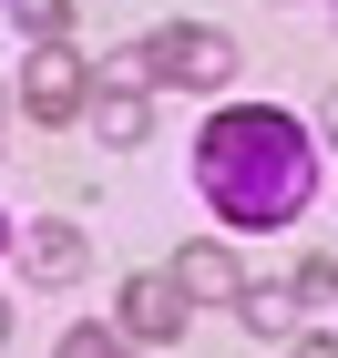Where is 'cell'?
Listing matches in <instances>:
<instances>
[{
  "instance_id": "6da1fadb",
  "label": "cell",
  "mask_w": 338,
  "mask_h": 358,
  "mask_svg": "<svg viewBox=\"0 0 338 358\" xmlns=\"http://www.w3.org/2000/svg\"><path fill=\"white\" fill-rule=\"evenodd\" d=\"M195 185L225 225H246V236H277V225L308 215L318 194V154H308V123L277 103H236L216 113L195 134Z\"/></svg>"
},
{
  "instance_id": "7a4b0ae2",
  "label": "cell",
  "mask_w": 338,
  "mask_h": 358,
  "mask_svg": "<svg viewBox=\"0 0 338 358\" xmlns=\"http://www.w3.org/2000/svg\"><path fill=\"white\" fill-rule=\"evenodd\" d=\"M21 113H31V123H72V113H92V62L72 52V41H31V62H21Z\"/></svg>"
},
{
  "instance_id": "3957f363",
  "label": "cell",
  "mask_w": 338,
  "mask_h": 358,
  "mask_svg": "<svg viewBox=\"0 0 338 358\" xmlns=\"http://www.w3.org/2000/svg\"><path fill=\"white\" fill-rule=\"evenodd\" d=\"M113 317H123V338H143V348L185 338V287H174V266H143V276H123Z\"/></svg>"
},
{
  "instance_id": "277c9868",
  "label": "cell",
  "mask_w": 338,
  "mask_h": 358,
  "mask_svg": "<svg viewBox=\"0 0 338 358\" xmlns=\"http://www.w3.org/2000/svg\"><path fill=\"white\" fill-rule=\"evenodd\" d=\"M154 52H164V83H185V92H216L225 72H236V41H225V31H205V21L154 31Z\"/></svg>"
},
{
  "instance_id": "5b68a950",
  "label": "cell",
  "mask_w": 338,
  "mask_h": 358,
  "mask_svg": "<svg viewBox=\"0 0 338 358\" xmlns=\"http://www.w3.org/2000/svg\"><path fill=\"white\" fill-rule=\"evenodd\" d=\"M174 287H185V307H236V297H246V266H236V246L195 236V246L174 256Z\"/></svg>"
},
{
  "instance_id": "8992f818",
  "label": "cell",
  "mask_w": 338,
  "mask_h": 358,
  "mask_svg": "<svg viewBox=\"0 0 338 358\" xmlns=\"http://www.w3.org/2000/svg\"><path fill=\"white\" fill-rule=\"evenodd\" d=\"M21 266L41 276V287H72V276L92 266V236L62 225V215H41V225H21Z\"/></svg>"
},
{
  "instance_id": "52a82bcc",
  "label": "cell",
  "mask_w": 338,
  "mask_h": 358,
  "mask_svg": "<svg viewBox=\"0 0 338 358\" xmlns=\"http://www.w3.org/2000/svg\"><path fill=\"white\" fill-rule=\"evenodd\" d=\"M92 134L123 154V143H143V134H154V103H143V92H103V83H92Z\"/></svg>"
},
{
  "instance_id": "ba28073f",
  "label": "cell",
  "mask_w": 338,
  "mask_h": 358,
  "mask_svg": "<svg viewBox=\"0 0 338 358\" xmlns=\"http://www.w3.org/2000/svg\"><path fill=\"white\" fill-rule=\"evenodd\" d=\"M92 83H103V92H154V83H164V52H154V41H123V52L92 62Z\"/></svg>"
},
{
  "instance_id": "9c48e42d",
  "label": "cell",
  "mask_w": 338,
  "mask_h": 358,
  "mask_svg": "<svg viewBox=\"0 0 338 358\" xmlns=\"http://www.w3.org/2000/svg\"><path fill=\"white\" fill-rule=\"evenodd\" d=\"M236 317H246V338H297V287H246Z\"/></svg>"
},
{
  "instance_id": "30bf717a",
  "label": "cell",
  "mask_w": 338,
  "mask_h": 358,
  "mask_svg": "<svg viewBox=\"0 0 338 358\" xmlns=\"http://www.w3.org/2000/svg\"><path fill=\"white\" fill-rule=\"evenodd\" d=\"M10 21H21L31 41H62V31H72V0H10Z\"/></svg>"
},
{
  "instance_id": "8fae6325",
  "label": "cell",
  "mask_w": 338,
  "mask_h": 358,
  "mask_svg": "<svg viewBox=\"0 0 338 358\" xmlns=\"http://www.w3.org/2000/svg\"><path fill=\"white\" fill-rule=\"evenodd\" d=\"M52 358H134V338H123V328H72Z\"/></svg>"
},
{
  "instance_id": "7c38bea8",
  "label": "cell",
  "mask_w": 338,
  "mask_h": 358,
  "mask_svg": "<svg viewBox=\"0 0 338 358\" xmlns=\"http://www.w3.org/2000/svg\"><path fill=\"white\" fill-rule=\"evenodd\" d=\"M297 307H338V256H308L297 266Z\"/></svg>"
},
{
  "instance_id": "4fadbf2b",
  "label": "cell",
  "mask_w": 338,
  "mask_h": 358,
  "mask_svg": "<svg viewBox=\"0 0 338 358\" xmlns=\"http://www.w3.org/2000/svg\"><path fill=\"white\" fill-rule=\"evenodd\" d=\"M287 358H338V328H308V338H287Z\"/></svg>"
},
{
  "instance_id": "5bb4252c",
  "label": "cell",
  "mask_w": 338,
  "mask_h": 358,
  "mask_svg": "<svg viewBox=\"0 0 338 358\" xmlns=\"http://www.w3.org/2000/svg\"><path fill=\"white\" fill-rule=\"evenodd\" d=\"M318 134H328V143H338V92H328V113H318Z\"/></svg>"
},
{
  "instance_id": "9a60e30c",
  "label": "cell",
  "mask_w": 338,
  "mask_h": 358,
  "mask_svg": "<svg viewBox=\"0 0 338 358\" xmlns=\"http://www.w3.org/2000/svg\"><path fill=\"white\" fill-rule=\"evenodd\" d=\"M0 348H10V307H0Z\"/></svg>"
},
{
  "instance_id": "2e32d148",
  "label": "cell",
  "mask_w": 338,
  "mask_h": 358,
  "mask_svg": "<svg viewBox=\"0 0 338 358\" xmlns=\"http://www.w3.org/2000/svg\"><path fill=\"white\" fill-rule=\"evenodd\" d=\"M0 256H10V215H0Z\"/></svg>"
},
{
  "instance_id": "e0dca14e",
  "label": "cell",
  "mask_w": 338,
  "mask_h": 358,
  "mask_svg": "<svg viewBox=\"0 0 338 358\" xmlns=\"http://www.w3.org/2000/svg\"><path fill=\"white\" fill-rule=\"evenodd\" d=\"M0 103H10V92H0Z\"/></svg>"
}]
</instances>
